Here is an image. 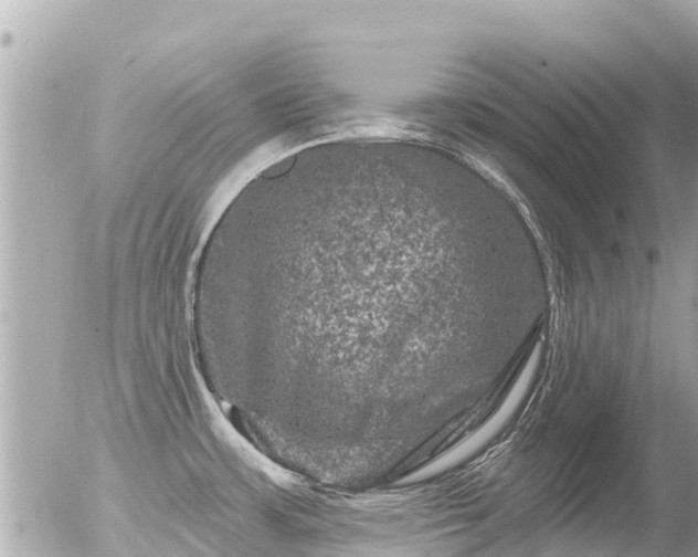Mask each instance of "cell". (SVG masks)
Returning a JSON list of instances; mask_svg holds the SVG:
<instances>
[{"label": "cell", "mask_w": 698, "mask_h": 557, "mask_svg": "<svg viewBox=\"0 0 698 557\" xmlns=\"http://www.w3.org/2000/svg\"><path fill=\"white\" fill-rule=\"evenodd\" d=\"M444 190L423 174L353 172L267 210L235 280L289 377L304 383L327 359L311 382L393 386L394 359L447 287Z\"/></svg>", "instance_id": "6da1fadb"}]
</instances>
